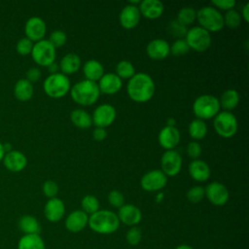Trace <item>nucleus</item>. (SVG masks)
<instances>
[{
  "label": "nucleus",
  "mask_w": 249,
  "mask_h": 249,
  "mask_svg": "<svg viewBox=\"0 0 249 249\" xmlns=\"http://www.w3.org/2000/svg\"><path fill=\"white\" fill-rule=\"evenodd\" d=\"M156 86L153 78L143 72L135 73L126 86V91L129 98L137 103L149 101L155 93Z\"/></svg>",
  "instance_id": "nucleus-1"
},
{
  "label": "nucleus",
  "mask_w": 249,
  "mask_h": 249,
  "mask_svg": "<svg viewBox=\"0 0 249 249\" xmlns=\"http://www.w3.org/2000/svg\"><path fill=\"white\" fill-rule=\"evenodd\" d=\"M88 225L97 233L110 234L119 229L120 220L115 212L102 209L89 216Z\"/></svg>",
  "instance_id": "nucleus-2"
},
{
  "label": "nucleus",
  "mask_w": 249,
  "mask_h": 249,
  "mask_svg": "<svg viewBox=\"0 0 249 249\" xmlns=\"http://www.w3.org/2000/svg\"><path fill=\"white\" fill-rule=\"evenodd\" d=\"M70 95L77 104L89 106L97 101L100 95V90L95 82L85 79L71 87Z\"/></svg>",
  "instance_id": "nucleus-3"
},
{
  "label": "nucleus",
  "mask_w": 249,
  "mask_h": 249,
  "mask_svg": "<svg viewBox=\"0 0 249 249\" xmlns=\"http://www.w3.org/2000/svg\"><path fill=\"white\" fill-rule=\"evenodd\" d=\"M220 108L219 99L211 94L199 95L193 103L195 116L202 121L214 118L220 112Z\"/></svg>",
  "instance_id": "nucleus-4"
},
{
  "label": "nucleus",
  "mask_w": 249,
  "mask_h": 249,
  "mask_svg": "<svg viewBox=\"0 0 249 249\" xmlns=\"http://www.w3.org/2000/svg\"><path fill=\"white\" fill-rule=\"evenodd\" d=\"M196 19L199 26L210 32H218L223 29L224 18L218 9L211 6H204L196 11Z\"/></svg>",
  "instance_id": "nucleus-5"
},
{
  "label": "nucleus",
  "mask_w": 249,
  "mask_h": 249,
  "mask_svg": "<svg viewBox=\"0 0 249 249\" xmlns=\"http://www.w3.org/2000/svg\"><path fill=\"white\" fill-rule=\"evenodd\" d=\"M43 88L48 96L61 98L70 91L71 83L66 75L58 72L47 77L44 81Z\"/></svg>",
  "instance_id": "nucleus-6"
},
{
  "label": "nucleus",
  "mask_w": 249,
  "mask_h": 249,
  "mask_svg": "<svg viewBox=\"0 0 249 249\" xmlns=\"http://www.w3.org/2000/svg\"><path fill=\"white\" fill-rule=\"evenodd\" d=\"M213 126L218 135L224 138H231L236 133L238 123L231 112L222 111L214 117Z\"/></svg>",
  "instance_id": "nucleus-7"
},
{
  "label": "nucleus",
  "mask_w": 249,
  "mask_h": 249,
  "mask_svg": "<svg viewBox=\"0 0 249 249\" xmlns=\"http://www.w3.org/2000/svg\"><path fill=\"white\" fill-rule=\"evenodd\" d=\"M185 41L190 50L196 52H204L211 45V35L200 26H195L189 29L185 35Z\"/></svg>",
  "instance_id": "nucleus-8"
},
{
  "label": "nucleus",
  "mask_w": 249,
  "mask_h": 249,
  "mask_svg": "<svg viewBox=\"0 0 249 249\" xmlns=\"http://www.w3.org/2000/svg\"><path fill=\"white\" fill-rule=\"evenodd\" d=\"M31 55L38 65L48 67L55 60L56 49L49 42V40L43 39L33 45Z\"/></svg>",
  "instance_id": "nucleus-9"
},
{
  "label": "nucleus",
  "mask_w": 249,
  "mask_h": 249,
  "mask_svg": "<svg viewBox=\"0 0 249 249\" xmlns=\"http://www.w3.org/2000/svg\"><path fill=\"white\" fill-rule=\"evenodd\" d=\"M167 176L160 169H153L145 173L140 179V186L144 191L157 192L165 187Z\"/></svg>",
  "instance_id": "nucleus-10"
},
{
  "label": "nucleus",
  "mask_w": 249,
  "mask_h": 249,
  "mask_svg": "<svg viewBox=\"0 0 249 249\" xmlns=\"http://www.w3.org/2000/svg\"><path fill=\"white\" fill-rule=\"evenodd\" d=\"M161 171L166 176H176L182 168V158L176 150L165 151L160 158Z\"/></svg>",
  "instance_id": "nucleus-11"
},
{
  "label": "nucleus",
  "mask_w": 249,
  "mask_h": 249,
  "mask_svg": "<svg viewBox=\"0 0 249 249\" xmlns=\"http://www.w3.org/2000/svg\"><path fill=\"white\" fill-rule=\"evenodd\" d=\"M116 117H117V112L115 107L111 104L105 103L97 106L94 109L91 119H92V123L95 124L96 127L105 128L114 123V121L116 120Z\"/></svg>",
  "instance_id": "nucleus-12"
},
{
  "label": "nucleus",
  "mask_w": 249,
  "mask_h": 249,
  "mask_svg": "<svg viewBox=\"0 0 249 249\" xmlns=\"http://www.w3.org/2000/svg\"><path fill=\"white\" fill-rule=\"evenodd\" d=\"M204 194L207 199L216 206L225 205L230 197L229 190L220 182H211L204 189Z\"/></svg>",
  "instance_id": "nucleus-13"
},
{
  "label": "nucleus",
  "mask_w": 249,
  "mask_h": 249,
  "mask_svg": "<svg viewBox=\"0 0 249 249\" xmlns=\"http://www.w3.org/2000/svg\"><path fill=\"white\" fill-rule=\"evenodd\" d=\"M47 31V26L45 21L39 17L30 18L24 26V32L26 38L32 42H39L43 40Z\"/></svg>",
  "instance_id": "nucleus-14"
},
{
  "label": "nucleus",
  "mask_w": 249,
  "mask_h": 249,
  "mask_svg": "<svg viewBox=\"0 0 249 249\" xmlns=\"http://www.w3.org/2000/svg\"><path fill=\"white\" fill-rule=\"evenodd\" d=\"M180 142V132L176 126L165 125L162 127L159 133V143L160 145L167 150H174V148Z\"/></svg>",
  "instance_id": "nucleus-15"
},
{
  "label": "nucleus",
  "mask_w": 249,
  "mask_h": 249,
  "mask_svg": "<svg viewBox=\"0 0 249 249\" xmlns=\"http://www.w3.org/2000/svg\"><path fill=\"white\" fill-rule=\"evenodd\" d=\"M146 53L152 59H164L170 54V45L163 39H154L148 43L146 47Z\"/></svg>",
  "instance_id": "nucleus-16"
},
{
  "label": "nucleus",
  "mask_w": 249,
  "mask_h": 249,
  "mask_svg": "<svg viewBox=\"0 0 249 249\" xmlns=\"http://www.w3.org/2000/svg\"><path fill=\"white\" fill-rule=\"evenodd\" d=\"M65 213V205L58 197L49 198L44 207V214L48 221L56 223L62 219Z\"/></svg>",
  "instance_id": "nucleus-17"
},
{
  "label": "nucleus",
  "mask_w": 249,
  "mask_h": 249,
  "mask_svg": "<svg viewBox=\"0 0 249 249\" xmlns=\"http://www.w3.org/2000/svg\"><path fill=\"white\" fill-rule=\"evenodd\" d=\"M140 18L141 15L138 7L127 4L122 9L119 19L121 25L124 29H132L139 23Z\"/></svg>",
  "instance_id": "nucleus-18"
},
{
  "label": "nucleus",
  "mask_w": 249,
  "mask_h": 249,
  "mask_svg": "<svg viewBox=\"0 0 249 249\" xmlns=\"http://www.w3.org/2000/svg\"><path fill=\"white\" fill-rule=\"evenodd\" d=\"M118 218L120 223H124V225L134 227L138 223H140L142 219L141 210L133 205V204H124L122 207L119 208Z\"/></svg>",
  "instance_id": "nucleus-19"
},
{
  "label": "nucleus",
  "mask_w": 249,
  "mask_h": 249,
  "mask_svg": "<svg viewBox=\"0 0 249 249\" xmlns=\"http://www.w3.org/2000/svg\"><path fill=\"white\" fill-rule=\"evenodd\" d=\"M98 88L100 93L104 94H115L123 87V81L115 73H106L98 81Z\"/></svg>",
  "instance_id": "nucleus-20"
},
{
  "label": "nucleus",
  "mask_w": 249,
  "mask_h": 249,
  "mask_svg": "<svg viewBox=\"0 0 249 249\" xmlns=\"http://www.w3.org/2000/svg\"><path fill=\"white\" fill-rule=\"evenodd\" d=\"M140 15L149 19H156L161 17L164 6L160 0H143L139 4Z\"/></svg>",
  "instance_id": "nucleus-21"
},
{
  "label": "nucleus",
  "mask_w": 249,
  "mask_h": 249,
  "mask_svg": "<svg viewBox=\"0 0 249 249\" xmlns=\"http://www.w3.org/2000/svg\"><path fill=\"white\" fill-rule=\"evenodd\" d=\"M88 223L89 215L87 213L83 210H74L67 216L65 220V227L69 231L79 232L88 226Z\"/></svg>",
  "instance_id": "nucleus-22"
},
{
  "label": "nucleus",
  "mask_w": 249,
  "mask_h": 249,
  "mask_svg": "<svg viewBox=\"0 0 249 249\" xmlns=\"http://www.w3.org/2000/svg\"><path fill=\"white\" fill-rule=\"evenodd\" d=\"M4 165L13 172H19L25 168L27 164L26 157L19 151H11L6 153L3 158Z\"/></svg>",
  "instance_id": "nucleus-23"
},
{
  "label": "nucleus",
  "mask_w": 249,
  "mask_h": 249,
  "mask_svg": "<svg viewBox=\"0 0 249 249\" xmlns=\"http://www.w3.org/2000/svg\"><path fill=\"white\" fill-rule=\"evenodd\" d=\"M190 176L197 182H205L211 175L209 165L201 160H193L189 164Z\"/></svg>",
  "instance_id": "nucleus-24"
},
{
  "label": "nucleus",
  "mask_w": 249,
  "mask_h": 249,
  "mask_svg": "<svg viewBox=\"0 0 249 249\" xmlns=\"http://www.w3.org/2000/svg\"><path fill=\"white\" fill-rule=\"evenodd\" d=\"M59 70H61V73L64 75L74 74L76 73L80 67H81V58L78 54L74 53H66L61 59L58 64Z\"/></svg>",
  "instance_id": "nucleus-25"
},
{
  "label": "nucleus",
  "mask_w": 249,
  "mask_h": 249,
  "mask_svg": "<svg viewBox=\"0 0 249 249\" xmlns=\"http://www.w3.org/2000/svg\"><path fill=\"white\" fill-rule=\"evenodd\" d=\"M83 72L86 80L95 82L99 81L104 75V68L101 62L96 59H89L85 62L83 66Z\"/></svg>",
  "instance_id": "nucleus-26"
},
{
  "label": "nucleus",
  "mask_w": 249,
  "mask_h": 249,
  "mask_svg": "<svg viewBox=\"0 0 249 249\" xmlns=\"http://www.w3.org/2000/svg\"><path fill=\"white\" fill-rule=\"evenodd\" d=\"M18 228L24 234H40L41 232L39 221L31 215L22 216L18 221Z\"/></svg>",
  "instance_id": "nucleus-27"
},
{
  "label": "nucleus",
  "mask_w": 249,
  "mask_h": 249,
  "mask_svg": "<svg viewBox=\"0 0 249 249\" xmlns=\"http://www.w3.org/2000/svg\"><path fill=\"white\" fill-rule=\"evenodd\" d=\"M18 249H46L40 234H24L18 243Z\"/></svg>",
  "instance_id": "nucleus-28"
},
{
  "label": "nucleus",
  "mask_w": 249,
  "mask_h": 249,
  "mask_svg": "<svg viewBox=\"0 0 249 249\" xmlns=\"http://www.w3.org/2000/svg\"><path fill=\"white\" fill-rule=\"evenodd\" d=\"M33 91H34V89H33L32 84L29 81H27L26 79L18 80L15 85L14 92H15L16 97L19 101L29 100L33 95Z\"/></svg>",
  "instance_id": "nucleus-29"
},
{
  "label": "nucleus",
  "mask_w": 249,
  "mask_h": 249,
  "mask_svg": "<svg viewBox=\"0 0 249 249\" xmlns=\"http://www.w3.org/2000/svg\"><path fill=\"white\" fill-rule=\"evenodd\" d=\"M239 99H240V96L237 90L233 89H227L222 93L221 98L219 100L220 107L224 108L225 111H231L238 105Z\"/></svg>",
  "instance_id": "nucleus-30"
},
{
  "label": "nucleus",
  "mask_w": 249,
  "mask_h": 249,
  "mask_svg": "<svg viewBox=\"0 0 249 249\" xmlns=\"http://www.w3.org/2000/svg\"><path fill=\"white\" fill-rule=\"evenodd\" d=\"M72 124L79 128H89L92 124L91 116L83 109H75L70 114Z\"/></svg>",
  "instance_id": "nucleus-31"
},
{
  "label": "nucleus",
  "mask_w": 249,
  "mask_h": 249,
  "mask_svg": "<svg viewBox=\"0 0 249 249\" xmlns=\"http://www.w3.org/2000/svg\"><path fill=\"white\" fill-rule=\"evenodd\" d=\"M207 133V125L204 121L199 119L193 120L189 124V134L195 140H199L205 137Z\"/></svg>",
  "instance_id": "nucleus-32"
},
{
  "label": "nucleus",
  "mask_w": 249,
  "mask_h": 249,
  "mask_svg": "<svg viewBox=\"0 0 249 249\" xmlns=\"http://www.w3.org/2000/svg\"><path fill=\"white\" fill-rule=\"evenodd\" d=\"M196 19V11L192 7H184L177 13L176 20L187 27Z\"/></svg>",
  "instance_id": "nucleus-33"
},
{
  "label": "nucleus",
  "mask_w": 249,
  "mask_h": 249,
  "mask_svg": "<svg viewBox=\"0 0 249 249\" xmlns=\"http://www.w3.org/2000/svg\"><path fill=\"white\" fill-rule=\"evenodd\" d=\"M120 79L129 80L135 74V68L128 60H121L116 66V73Z\"/></svg>",
  "instance_id": "nucleus-34"
},
{
  "label": "nucleus",
  "mask_w": 249,
  "mask_h": 249,
  "mask_svg": "<svg viewBox=\"0 0 249 249\" xmlns=\"http://www.w3.org/2000/svg\"><path fill=\"white\" fill-rule=\"evenodd\" d=\"M82 210L87 214H93L99 210V201L98 199L91 195H87L83 197L81 201Z\"/></svg>",
  "instance_id": "nucleus-35"
},
{
  "label": "nucleus",
  "mask_w": 249,
  "mask_h": 249,
  "mask_svg": "<svg viewBox=\"0 0 249 249\" xmlns=\"http://www.w3.org/2000/svg\"><path fill=\"white\" fill-rule=\"evenodd\" d=\"M224 18V25H227L230 28H236L241 23V16L240 14L234 10H229L226 12V14L223 16Z\"/></svg>",
  "instance_id": "nucleus-36"
},
{
  "label": "nucleus",
  "mask_w": 249,
  "mask_h": 249,
  "mask_svg": "<svg viewBox=\"0 0 249 249\" xmlns=\"http://www.w3.org/2000/svg\"><path fill=\"white\" fill-rule=\"evenodd\" d=\"M190 51L189 46L187 45L185 39H177L170 46V53L174 56H181L186 54Z\"/></svg>",
  "instance_id": "nucleus-37"
},
{
  "label": "nucleus",
  "mask_w": 249,
  "mask_h": 249,
  "mask_svg": "<svg viewBox=\"0 0 249 249\" xmlns=\"http://www.w3.org/2000/svg\"><path fill=\"white\" fill-rule=\"evenodd\" d=\"M67 41V36L66 33L62 30H54L51 33L49 42L56 49V48H61L62 46L65 45Z\"/></svg>",
  "instance_id": "nucleus-38"
},
{
  "label": "nucleus",
  "mask_w": 249,
  "mask_h": 249,
  "mask_svg": "<svg viewBox=\"0 0 249 249\" xmlns=\"http://www.w3.org/2000/svg\"><path fill=\"white\" fill-rule=\"evenodd\" d=\"M186 196L189 201L193 203H197L205 196L204 188H202L201 186H194L187 192Z\"/></svg>",
  "instance_id": "nucleus-39"
},
{
  "label": "nucleus",
  "mask_w": 249,
  "mask_h": 249,
  "mask_svg": "<svg viewBox=\"0 0 249 249\" xmlns=\"http://www.w3.org/2000/svg\"><path fill=\"white\" fill-rule=\"evenodd\" d=\"M168 31L172 36L177 37L178 39H181V37L186 35L188 29H187L186 26H184L183 24L178 22L176 19H174V20L169 22Z\"/></svg>",
  "instance_id": "nucleus-40"
},
{
  "label": "nucleus",
  "mask_w": 249,
  "mask_h": 249,
  "mask_svg": "<svg viewBox=\"0 0 249 249\" xmlns=\"http://www.w3.org/2000/svg\"><path fill=\"white\" fill-rule=\"evenodd\" d=\"M141 237H142V232H141V230L138 228V227H131L127 232H126V235H125V238H126V241L129 245H132V246H135L137 245L140 241H141Z\"/></svg>",
  "instance_id": "nucleus-41"
},
{
  "label": "nucleus",
  "mask_w": 249,
  "mask_h": 249,
  "mask_svg": "<svg viewBox=\"0 0 249 249\" xmlns=\"http://www.w3.org/2000/svg\"><path fill=\"white\" fill-rule=\"evenodd\" d=\"M33 42L31 40H29L28 38L24 37L21 38L20 40H18V42L17 43V52L21 54V55H27L29 53H31L32 49H33Z\"/></svg>",
  "instance_id": "nucleus-42"
},
{
  "label": "nucleus",
  "mask_w": 249,
  "mask_h": 249,
  "mask_svg": "<svg viewBox=\"0 0 249 249\" xmlns=\"http://www.w3.org/2000/svg\"><path fill=\"white\" fill-rule=\"evenodd\" d=\"M108 201L113 207L120 208L124 204V196L120 191L112 190L108 194Z\"/></svg>",
  "instance_id": "nucleus-43"
},
{
  "label": "nucleus",
  "mask_w": 249,
  "mask_h": 249,
  "mask_svg": "<svg viewBox=\"0 0 249 249\" xmlns=\"http://www.w3.org/2000/svg\"><path fill=\"white\" fill-rule=\"evenodd\" d=\"M42 189H43L44 195L47 197H49V198L56 197V195L58 193V186L54 181L47 180L46 182H44Z\"/></svg>",
  "instance_id": "nucleus-44"
},
{
  "label": "nucleus",
  "mask_w": 249,
  "mask_h": 249,
  "mask_svg": "<svg viewBox=\"0 0 249 249\" xmlns=\"http://www.w3.org/2000/svg\"><path fill=\"white\" fill-rule=\"evenodd\" d=\"M187 154L193 160H198L199 156L201 155V146L196 141H192L189 143L187 147Z\"/></svg>",
  "instance_id": "nucleus-45"
},
{
  "label": "nucleus",
  "mask_w": 249,
  "mask_h": 249,
  "mask_svg": "<svg viewBox=\"0 0 249 249\" xmlns=\"http://www.w3.org/2000/svg\"><path fill=\"white\" fill-rule=\"evenodd\" d=\"M212 5H214V8H219L221 10H225V11H229L233 9L234 5H235V1L234 0H214L211 2Z\"/></svg>",
  "instance_id": "nucleus-46"
},
{
  "label": "nucleus",
  "mask_w": 249,
  "mask_h": 249,
  "mask_svg": "<svg viewBox=\"0 0 249 249\" xmlns=\"http://www.w3.org/2000/svg\"><path fill=\"white\" fill-rule=\"evenodd\" d=\"M41 77V71L39 68L32 67L26 72V80L29 81L30 83L32 82H37Z\"/></svg>",
  "instance_id": "nucleus-47"
},
{
  "label": "nucleus",
  "mask_w": 249,
  "mask_h": 249,
  "mask_svg": "<svg viewBox=\"0 0 249 249\" xmlns=\"http://www.w3.org/2000/svg\"><path fill=\"white\" fill-rule=\"evenodd\" d=\"M92 137L94 140H96L98 142L103 141L107 137V131L105 130V128L95 127L92 132Z\"/></svg>",
  "instance_id": "nucleus-48"
},
{
  "label": "nucleus",
  "mask_w": 249,
  "mask_h": 249,
  "mask_svg": "<svg viewBox=\"0 0 249 249\" xmlns=\"http://www.w3.org/2000/svg\"><path fill=\"white\" fill-rule=\"evenodd\" d=\"M241 18H243L245 20V22L249 21V3H246L241 10Z\"/></svg>",
  "instance_id": "nucleus-49"
},
{
  "label": "nucleus",
  "mask_w": 249,
  "mask_h": 249,
  "mask_svg": "<svg viewBox=\"0 0 249 249\" xmlns=\"http://www.w3.org/2000/svg\"><path fill=\"white\" fill-rule=\"evenodd\" d=\"M48 69H49V72L52 74H55V73H58V70H59V66L57 63L55 62H53L52 64H50L48 66Z\"/></svg>",
  "instance_id": "nucleus-50"
},
{
  "label": "nucleus",
  "mask_w": 249,
  "mask_h": 249,
  "mask_svg": "<svg viewBox=\"0 0 249 249\" xmlns=\"http://www.w3.org/2000/svg\"><path fill=\"white\" fill-rule=\"evenodd\" d=\"M175 124H176V122H175V119L174 118H169L168 120H167V122H166V125H168V126H175Z\"/></svg>",
  "instance_id": "nucleus-51"
},
{
  "label": "nucleus",
  "mask_w": 249,
  "mask_h": 249,
  "mask_svg": "<svg viewBox=\"0 0 249 249\" xmlns=\"http://www.w3.org/2000/svg\"><path fill=\"white\" fill-rule=\"evenodd\" d=\"M175 249H194V248L190 245H187V244H181V245L177 246Z\"/></svg>",
  "instance_id": "nucleus-52"
},
{
  "label": "nucleus",
  "mask_w": 249,
  "mask_h": 249,
  "mask_svg": "<svg viewBox=\"0 0 249 249\" xmlns=\"http://www.w3.org/2000/svg\"><path fill=\"white\" fill-rule=\"evenodd\" d=\"M4 156H5V151H4V148H3V144L0 143V160H3Z\"/></svg>",
  "instance_id": "nucleus-53"
}]
</instances>
